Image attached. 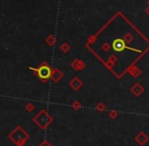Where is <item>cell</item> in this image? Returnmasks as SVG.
<instances>
[{
	"instance_id": "cell-1",
	"label": "cell",
	"mask_w": 149,
	"mask_h": 146,
	"mask_svg": "<svg viewBox=\"0 0 149 146\" xmlns=\"http://www.w3.org/2000/svg\"><path fill=\"white\" fill-rule=\"evenodd\" d=\"M31 70L36 71L37 76H38L41 80H43V81L49 79L50 76H51V70H50V67H48L47 65H42V67H40L39 69H31Z\"/></svg>"
},
{
	"instance_id": "cell-2",
	"label": "cell",
	"mask_w": 149,
	"mask_h": 146,
	"mask_svg": "<svg viewBox=\"0 0 149 146\" xmlns=\"http://www.w3.org/2000/svg\"><path fill=\"white\" fill-rule=\"evenodd\" d=\"M112 48L114 51H118V52H121L125 49H131V50H134L133 48H129L126 46V41L124 39H115L113 40L112 42Z\"/></svg>"
},
{
	"instance_id": "cell-3",
	"label": "cell",
	"mask_w": 149,
	"mask_h": 146,
	"mask_svg": "<svg viewBox=\"0 0 149 146\" xmlns=\"http://www.w3.org/2000/svg\"><path fill=\"white\" fill-rule=\"evenodd\" d=\"M135 140L137 141V143L139 144V145L144 146L145 144H146L147 142H148L149 137L146 135V133H144V132H139L137 135H136Z\"/></svg>"
},
{
	"instance_id": "cell-4",
	"label": "cell",
	"mask_w": 149,
	"mask_h": 146,
	"mask_svg": "<svg viewBox=\"0 0 149 146\" xmlns=\"http://www.w3.org/2000/svg\"><path fill=\"white\" fill-rule=\"evenodd\" d=\"M131 90H132V92H133L134 94L136 95V96H140V95L142 94L143 92H144V88H143L139 83L135 84V85L132 87Z\"/></svg>"
},
{
	"instance_id": "cell-5",
	"label": "cell",
	"mask_w": 149,
	"mask_h": 146,
	"mask_svg": "<svg viewBox=\"0 0 149 146\" xmlns=\"http://www.w3.org/2000/svg\"><path fill=\"white\" fill-rule=\"evenodd\" d=\"M126 42H128V43H130V42H132V40H133V36L132 35H127V37H125V39H124Z\"/></svg>"
},
{
	"instance_id": "cell-6",
	"label": "cell",
	"mask_w": 149,
	"mask_h": 146,
	"mask_svg": "<svg viewBox=\"0 0 149 146\" xmlns=\"http://www.w3.org/2000/svg\"><path fill=\"white\" fill-rule=\"evenodd\" d=\"M116 115H118L116 112H110V117H116Z\"/></svg>"
}]
</instances>
